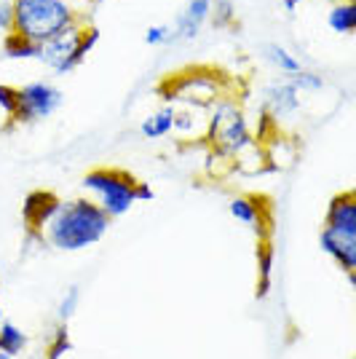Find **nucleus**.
<instances>
[{
  "mask_svg": "<svg viewBox=\"0 0 356 359\" xmlns=\"http://www.w3.org/2000/svg\"><path fill=\"white\" fill-rule=\"evenodd\" d=\"M110 217L104 215L89 196L60 198L54 215L41 231V241L60 252H83L104 239L110 231Z\"/></svg>",
  "mask_w": 356,
  "mask_h": 359,
  "instance_id": "1",
  "label": "nucleus"
},
{
  "mask_svg": "<svg viewBox=\"0 0 356 359\" xmlns=\"http://www.w3.org/2000/svg\"><path fill=\"white\" fill-rule=\"evenodd\" d=\"M78 22H86V19L73 0H14L11 32L27 38L32 43H43Z\"/></svg>",
  "mask_w": 356,
  "mask_h": 359,
  "instance_id": "2",
  "label": "nucleus"
},
{
  "mask_svg": "<svg viewBox=\"0 0 356 359\" xmlns=\"http://www.w3.org/2000/svg\"><path fill=\"white\" fill-rule=\"evenodd\" d=\"M204 142L209 145V150L220 153L225 158H236L238 153L254 148V132L247 121L244 107L238 105L236 100L223 97L207 110V135Z\"/></svg>",
  "mask_w": 356,
  "mask_h": 359,
  "instance_id": "3",
  "label": "nucleus"
},
{
  "mask_svg": "<svg viewBox=\"0 0 356 359\" xmlns=\"http://www.w3.org/2000/svg\"><path fill=\"white\" fill-rule=\"evenodd\" d=\"M137 182L139 180L123 169L100 166V169H91L83 175L81 188L110 220H118L126 212H132V207L137 204Z\"/></svg>",
  "mask_w": 356,
  "mask_h": 359,
  "instance_id": "4",
  "label": "nucleus"
},
{
  "mask_svg": "<svg viewBox=\"0 0 356 359\" xmlns=\"http://www.w3.org/2000/svg\"><path fill=\"white\" fill-rule=\"evenodd\" d=\"M97 41H100V30L89 22H78L60 35L38 43V62L57 75H70L78 65H83Z\"/></svg>",
  "mask_w": 356,
  "mask_h": 359,
  "instance_id": "5",
  "label": "nucleus"
},
{
  "mask_svg": "<svg viewBox=\"0 0 356 359\" xmlns=\"http://www.w3.org/2000/svg\"><path fill=\"white\" fill-rule=\"evenodd\" d=\"M161 97L166 105H188L209 110L217 100H223V81L212 70H188L172 78L166 86H161Z\"/></svg>",
  "mask_w": 356,
  "mask_h": 359,
  "instance_id": "6",
  "label": "nucleus"
},
{
  "mask_svg": "<svg viewBox=\"0 0 356 359\" xmlns=\"http://www.w3.org/2000/svg\"><path fill=\"white\" fill-rule=\"evenodd\" d=\"M64 102L62 89L48 81H30L25 86H16V110L8 123H41L51 118Z\"/></svg>",
  "mask_w": 356,
  "mask_h": 359,
  "instance_id": "7",
  "label": "nucleus"
},
{
  "mask_svg": "<svg viewBox=\"0 0 356 359\" xmlns=\"http://www.w3.org/2000/svg\"><path fill=\"white\" fill-rule=\"evenodd\" d=\"M212 3L214 0H185L182 11L172 25V41H185V43L196 41L212 16Z\"/></svg>",
  "mask_w": 356,
  "mask_h": 359,
  "instance_id": "8",
  "label": "nucleus"
},
{
  "mask_svg": "<svg viewBox=\"0 0 356 359\" xmlns=\"http://www.w3.org/2000/svg\"><path fill=\"white\" fill-rule=\"evenodd\" d=\"M57 204H60V196L51 194V191H32V194L25 196L22 220H25V228H27V236L30 239L41 241V231L48 223V217L54 215Z\"/></svg>",
  "mask_w": 356,
  "mask_h": 359,
  "instance_id": "9",
  "label": "nucleus"
},
{
  "mask_svg": "<svg viewBox=\"0 0 356 359\" xmlns=\"http://www.w3.org/2000/svg\"><path fill=\"white\" fill-rule=\"evenodd\" d=\"M266 110L271 121H282L297 116V110L303 105V94L295 89V83L289 78H282L276 83H271L266 89Z\"/></svg>",
  "mask_w": 356,
  "mask_h": 359,
  "instance_id": "10",
  "label": "nucleus"
},
{
  "mask_svg": "<svg viewBox=\"0 0 356 359\" xmlns=\"http://www.w3.org/2000/svg\"><path fill=\"white\" fill-rule=\"evenodd\" d=\"M319 244L324 255H329L338 269L348 276V282H356V239L354 236H343L332 228H322L319 233Z\"/></svg>",
  "mask_w": 356,
  "mask_h": 359,
  "instance_id": "11",
  "label": "nucleus"
},
{
  "mask_svg": "<svg viewBox=\"0 0 356 359\" xmlns=\"http://www.w3.org/2000/svg\"><path fill=\"white\" fill-rule=\"evenodd\" d=\"M324 228H332L343 236H354L356 239V194L354 191H343L335 194L327 204Z\"/></svg>",
  "mask_w": 356,
  "mask_h": 359,
  "instance_id": "12",
  "label": "nucleus"
},
{
  "mask_svg": "<svg viewBox=\"0 0 356 359\" xmlns=\"http://www.w3.org/2000/svg\"><path fill=\"white\" fill-rule=\"evenodd\" d=\"M228 210H231V215H233L241 225L252 228L254 233H257V239L268 241L271 228H268L266 201H263V198H257V196H236V198L231 201Z\"/></svg>",
  "mask_w": 356,
  "mask_h": 359,
  "instance_id": "13",
  "label": "nucleus"
},
{
  "mask_svg": "<svg viewBox=\"0 0 356 359\" xmlns=\"http://www.w3.org/2000/svg\"><path fill=\"white\" fill-rule=\"evenodd\" d=\"M172 135H179V140H204V135H207V110L188 105L174 107Z\"/></svg>",
  "mask_w": 356,
  "mask_h": 359,
  "instance_id": "14",
  "label": "nucleus"
},
{
  "mask_svg": "<svg viewBox=\"0 0 356 359\" xmlns=\"http://www.w3.org/2000/svg\"><path fill=\"white\" fill-rule=\"evenodd\" d=\"M172 129H174V105H166V102L158 110H153L150 116H145L142 126H139L145 140H163L172 135Z\"/></svg>",
  "mask_w": 356,
  "mask_h": 359,
  "instance_id": "15",
  "label": "nucleus"
},
{
  "mask_svg": "<svg viewBox=\"0 0 356 359\" xmlns=\"http://www.w3.org/2000/svg\"><path fill=\"white\" fill-rule=\"evenodd\" d=\"M327 27L335 35H351L356 27L354 0H332V6L327 8Z\"/></svg>",
  "mask_w": 356,
  "mask_h": 359,
  "instance_id": "16",
  "label": "nucleus"
},
{
  "mask_svg": "<svg viewBox=\"0 0 356 359\" xmlns=\"http://www.w3.org/2000/svg\"><path fill=\"white\" fill-rule=\"evenodd\" d=\"M30 344V338H27V332L14 325V322H0V354H6V357H19L25 348Z\"/></svg>",
  "mask_w": 356,
  "mask_h": 359,
  "instance_id": "17",
  "label": "nucleus"
},
{
  "mask_svg": "<svg viewBox=\"0 0 356 359\" xmlns=\"http://www.w3.org/2000/svg\"><path fill=\"white\" fill-rule=\"evenodd\" d=\"M266 57H268V62H271V67H273L276 73H282L284 78H295V75L303 70V62L297 60L289 48H284V46H279V43H268Z\"/></svg>",
  "mask_w": 356,
  "mask_h": 359,
  "instance_id": "18",
  "label": "nucleus"
},
{
  "mask_svg": "<svg viewBox=\"0 0 356 359\" xmlns=\"http://www.w3.org/2000/svg\"><path fill=\"white\" fill-rule=\"evenodd\" d=\"M3 57L11 62H38V43H32L16 32H8L3 35Z\"/></svg>",
  "mask_w": 356,
  "mask_h": 359,
  "instance_id": "19",
  "label": "nucleus"
},
{
  "mask_svg": "<svg viewBox=\"0 0 356 359\" xmlns=\"http://www.w3.org/2000/svg\"><path fill=\"white\" fill-rule=\"evenodd\" d=\"M70 351H73V338L67 332V325H60L46 346V359H64Z\"/></svg>",
  "mask_w": 356,
  "mask_h": 359,
  "instance_id": "20",
  "label": "nucleus"
},
{
  "mask_svg": "<svg viewBox=\"0 0 356 359\" xmlns=\"http://www.w3.org/2000/svg\"><path fill=\"white\" fill-rule=\"evenodd\" d=\"M257 266H260V290H257V295L266 298L268 285H271V273H273V247L268 241H260V260H257Z\"/></svg>",
  "mask_w": 356,
  "mask_h": 359,
  "instance_id": "21",
  "label": "nucleus"
},
{
  "mask_svg": "<svg viewBox=\"0 0 356 359\" xmlns=\"http://www.w3.org/2000/svg\"><path fill=\"white\" fill-rule=\"evenodd\" d=\"M78 306H81V290H78V287H70V290L60 298V306H57V319H60L62 325H67V322L78 314Z\"/></svg>",
  "mask_w": 356,
  "mask_h": 359,
  "instance_id": "22",
  "label": "nucleus"
},
{
  "mask_svg": "<svg viewBox=\"0 0 356 359\" xmlns=\"http://www.w3.org/2000/svg\"><path fill=\"white\" fill-rule=\"evenodd\" d=\"M292 83H295V89L300 91V94H308V91H322L324 89V78L319 73H313V70H300V73L295 75V78H289Z\"/></svg>",
  "mask_w": 356,
  "mask_h": 359,
  "instance_id": "23",
  "label": "nucleus"
},
{
  "mask_svg": "<svg viewBox=\"0 0 356 359\" xmlns=\"http://www.w3.org/2000/svg\"><path fill=\"white\" fill-rule=\"evenodd\" d=\"M233 3L231 0H214L212 3V16H209V22L212 25H217V27H225V25H231L233 22Z\"/></svg>",
  "mask_w": 356,
  "mask_h": 359,
  "instance_id": "24",
  "label": "nucleus"
},
{
  "mask_svg": "<svg viewBox=\"0 0 356 359\" xmlns=\"http://www.w3.org/2000/svg\"><path fill=\"white\" fill-rule=\"evenodd\" d=\"M145 43L148 46H169L172 41V25H150L145 30Z\"/></svg>",
  "mask_w": 356,
  "mask_h": 359,
  "instance_id": "25",
  "label": "nucleus"
},
{
  "mask_svg": "<svg viewBox=\"0 0 356 359\" xmlns=\"http://www.w3.org/2000/svg\"><path fill=\"white\" fill-rule=\"evenodd\" d=\"M14 110H16V86L0 83V113L11 121Z\"/></svg>",
  "mask_w": 356,
  "mask_h": 359,
  "instance_id": "26",
  "label": "nucleus"
},
{
  "mask_svg": "<svg viewBox=\"0 0 356 359\" xmlns=\"http://www.w3.org/2000/svg\"><path fill=\"white\" fill-rule=\"evenodd\" d=\"M14 27V0H0V35H8Z\"/></svg>",
  "mask_w": 356,
  "mask_h": 359,
  "instance_id": "27",
  "label": "nucleus"
},
{
  "mask_svg": "<svg viewBox=\"0 0 356 359\" xmlns=\"http://www.w3.org/2000/svg\"><path fill=\"white\" fill-rule=\"evenodd\" d=\"M153 198H156V191L148 182H137V201H153Z\"/></svg>",
  "mask_w": 356,
  "mask_h": 359,
  "instance_id": "28",
  "label": "nucleus"
},
{
  "mask_svg": "<svg viewBox=\"0 0 356 359\" xmlns=\"http://www.w3.org/2000/svg\"><path fill=\"white\" fill-rule=\"evenodd\" d=\"M300 3H308V0H284V8H287V11H295Z\"/></svg>",
  "mask_w": 356,
  "mask_h": 359,
  "instance_id": "29",
  "label": "nucleus"
},
{
  "mask_svg": "<svg viewBox=\"0 0 356 359\" xmlns=\"http://www.w3.org/2000/svg\"><path fill=\"white\" fill-rule=\"evenodd\" d=\"M86 6H100V3H104V0H83Z\"/></svg>",
  "mask_w": 356,
  "mask_h": 359,
  "instance_id": "30",
  "label": "nucleus"
},
{
  "mask_svg": "<svg viewBox=\"0 0 356 359\" xmlns=\"http://www.w3.org/2000/svg\"><path fill=\"white\" fill-rule=\"evenodd\" d=\"M0 322H3V306H0Z\"/></svg>",
  "mask_w": 356,
  "mask_h": 359,
  "instance_id": "31",
  "label": "nucleus"
}]
</instances>
